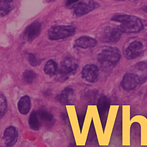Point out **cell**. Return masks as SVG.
<instances>
[{
	"label": "cell",
	"instance_id": "cell-15",
	"mask_svg": "<svg viewBox=\"0 0 147 147\" xmlns=\"http://www.w3.org/2000/svg\"><path fill=\"white\" fill-rule=\"evenodd\" d=\"M75 97L74 90L72 88L67 87L63 89L57 96V99L63 105H68L71 103Z\"/></svg>",
	"mask_w": 147,
	"mask_h": 147
},
{
	"label": "cell",
	"instance_id": "cell-7",
	"mask_svg": "<svg viewBox=\"0 0 147 147\" xmlns=\"http://www.w3.org/2000/svg\"><path fill=\"white\" fill-rule=\"evenodd\" d=\"M119 27H106L101 34V40L105 43H116L119 41L122 35Z\"/></svg>",
	"mask_w": 147,
	"mask_h": 147
},
{
	"label": "cell",
	"instance_id": "cell-22",
	"mask_svg": "<svg viewBox=\"0 0 147 147\" xmlns=\"http://www.w3.org/2000/svg\"><path fill=\"white\" fill-rule=\"evenodd\" d=\"M27 60H28L30 64L32 66H37L41 64V60L37 56H36L34 54H32V53L28 54Z\"/></svg>",
	"mask_w": 147,
	"mask_h": 147
},
{
	"label": "cell",
	"instance_id": "cell-23",
	"mask_svg": "<svg viewBox=\"0 0 147 147\" xmlns=\"http://www.w3.org/2000/svg\"><path fill=\"white\" fill-rule=\"evenodd\" d=\"M7 99H6L5 97L1 94L0 96V113H1V117L2 118L5 112H7Z\"/></svg>",
	"mask_w": 147,
	"mask_h": 147
},
{
	"label": "cell",
	"instance_id": "cell-6",
	"mask_svg": "<svg viewBox=\"0 0 147 147\" xmlns=\"http://www.w3.org/2000/svg\"><path fill=\"white\" fill-rule=\"evenodd\" d=\"M142 84V82L136 74L132 72H129L123 76L121 85L123 89L130 91L134 89Z\"/></svg>",
	"mask_w": 147,
	"mask_h": 147
},
{
	"label": "cell",
	"instance_id": "cell-3",
	"mask_svg": "<svg viewBox=\"0 0 147 147\" xmlns=\"http://www.w3.org/2000/svg\"><path fill=\"white\" fill-rule=\"evenodd\" d=\"M78 68V63L76 59L72 57L65 58L62 61L60 67L57 71L59 79L62 81L66 80L77 71Z\"/></svg>",
	"mask_w": 147,
	"mask_h": 147
},
{
	"label": "cell",
	"instance_id": "cell-17",
	"mask_svg": "<svg viewBox=\"0 0 147 147\" xmlns=\"http://www.w3.org/2000/svg\"><path fill=\"white\" fill-rule=\"evenodd\" d=\"M37 112L41 123L44 124L45 126H53L54 123V118L52 114L45 110H39Z\"/></svg>",
	"mask_w": 147,
	"mask_h": 147
},
{
	"label": "cell",
	"instance_id": "cell-9",
	"mask_svg": "<svg viewBox=\"0 0 147 147\" xmlns=\"http://www.w3.org/2000/svg\"><path fill=\"white\" fill-rule=\"evenodd\" d=\"M98 4L95 1H89L88 2H80L76 6L74 9V14L80 17L93 11L98 7Z\"/></svg>",
	"mask_w": 147,
	"mask_h": 147
},
{
	"label": "cell",
	"instance_id": "cell-10",
	"mask_svg": "<svg viewBox=\"0 0 147 147\" xmlns=\"http://www.w3.org/2000/svg\"><path fill=\"white\" fill-rule=\"evenodd\" d=\"M99 69L96 65L88 64L83 67L82 71V77L88 82H95L98 79Z\"/></svg>",
	"mask_w": 147,
	"mask_h": 147
},
{
	"label": "cell",
	"instance_id": "cell-24",
	"mask_svg": "<svg viewBox=\"0 0 147 147\" xmlns=\"http://www.w3.org/2000/svg\"><path fill=\"white\" fill-rule=\"evenodd\" d=\"M78 1V0H67V2H66V5L70 6V5H72V4H75V3L77 2Z\"/></svg>",
	"mask_w": 147,
	"mask_h": 147
},
{
	"label": "cell",
	"instance_id": "cell-25",
	"mask_svg": "<svg viewBox=\"0 0 147 147\" xmlns=\"http://www.w3.org/2000/svg\"><path fill=\"white\" fill-rule=\"evenodd\" d=\"M144 11L146 12L147 13V6H146V7H144Z\"/></svg>",
	"mask_w": 147,
	"mask_h": 147
},
{
	"label": "cell",
	"instance_id": "cell-5",
	"mask_svg": "<svg viewBox=\"0 0 147 147\" xmlns=\"http://www.w3.org/2000/svg\"><path fill=\"white\" fill-rule=\"evenodd\" d=\"M144 52V45L142 42L135 40L124 49V56L128 59H134L139 57Z\"/></svg>",
	"mask_w": 147,
	"mask_h": 147
},
{
	"label": "cell",
	"instance_id": "cell-26",
	"mask_svg": "<svg viewBox=\"0 0 147 147\" xmlns=\"http://www.w3.org/2000/svg\"><path fill=\"white\" fill-rule=\"evenodd\" d=\"M47 1H53V0H47Z\"/></svg>",
	"mask_w": 147,
	"mask_h": 147
},
{
	"label": "cell",
	"instance_id": "cell-16",
	"mask_svg": "<svg viewBox=\"0 0 147 147\" xmlns=\"http://www.w3.org/2000/svg\"><path fill=\"white\" fill-rule=\"evenodd\" d=\"M18 110L20 112L22 115H26L28 113L31 108V99L27 95L22 97L18 102Z\"/></svg>",
	"mask_w": 147,
	"mask_h": 147
},
{
	"label": "cell",
	"instance_id": "cell-8",
	"mask_svg": "<svg viewBox=\"0 0 147 147\" xmlns=\"http://www.w3.org/2000/svg\"><path fill=\"white\" fill-rule=\"evenodd\" d=\"M18 138V131L14 126H9L4 132L2 137V147H12Z\"/></svg>",
	"mask_w": 147,
	"mask_h": 147
},
{
	"label": "cell",
	"instance_id": "cell-20",
	"mask_svg": "<svg viewBox=\"0 0 147 147\" xmlns=\"http://www.w3.org/2000/svg\"><path fill=\"white\" fill-rule=\"evenodd\" d=\"M13 0H0V10L2 17L7 15L12 9Z\"/></svg>",
	"mask_w": 147,
	"mask_h": 147
},
{
	"label": "cell",
	"instance_id": "cell-2",
	"mask_svg": "<svg viewBox=\"0 0 147 147\" xmlns=\"http://www.w3.org/2000/svg\"><path fill=\"white\" fill-rule=\"evenodd\" d=\"M120 59V51L115 47L105 48L98 55V60L103 66H114Z\"/></svg>",
	"mask_w": 147,
	"mask_h": 147
},
{
	"label": "cell",
	"instance_id": "cell-4",
	"mask_svg": "<svg viewBox=\"0 0 147 147\" xmlns=\"http://www.w3.org/2000/svg\"><path fill=\"white\" fill-rule=\"evenodd\" d=\"M76 32V27L71 25H58L50 27L48 36L50 40H57L70 37Z\"/></svg>",
	"mask_w": 147,
	"mask_h": 147
},
{
	"label": "cell",
	"instance_id": "cell-1",
	"mask_svg": "<svg viewBox=\"0 0 147 147\" xmlns=\"http://www.w3.org/2000/svg\"><path fill=\"white\" fill-rule=\"evenodd\" d=\"M111 20L121 23L118 27L123 33H139L144 27L142 20L134 15L119 14L113 16Z\"/></svg>",
	"mask_w": 147,
	"mask_h": 147
},
{
	"label": "cell",
	"instance_id": "cell-11",
	"mask_svg": "<svg viewBox=\"0 0 147 147\" xmlns=\"http://www.w3.org/2000/svg\"><path fill=\"white\" fill-rule=\"evenodd\" d=\"M42 28L41 23L39 22H34L27 26L24 30V36L28 41H32L40 34Z\"/></svg>",
	"mask_w": 147,
	"mask_h": 147
},
{
	"label": "cell",
	"instance_id": "cell-12",
	"mask_svg": "<svg viewBox=\"0 0 147 147\" xmlns=\"http://www.w3.org/2000/svg\"><path fill=\"white\" fill-rule=\"evenodd\" d=\"M139 77L142 83L147 80V61H141L131 68V71Z\"/></svg>",
	"mask_w": 147,
	"mask_h": 147
},
{
	"label": "cell",
	"instance_id": "cell-21",
	"mask_svg": "<svg viewBox=\"0 0 147 147\" xmlns=\"http://www.w3.org/2000/svg\"><path fill=\"white\" fill-rule=\"evenodd\" d=\"M23 78L27 83H32L36 78V74L32 70H27L23 73Z\"/></svg>",
	"mask_w": 147,
	"mask_h": 147
},
{
	"label": "cell",
	"instance_id": "cell-18",
	"mask_svg": "<svg viewBox=\"0 0 147 147\" xmlns=\"http://www.w3.org/2000/svg\"><path fill=\"white\" fill-rule=\"evenodd\" d=\"M57 68H58L57 63L54 60H49L45 66V73L47 75H50V76H53L58 71Z\"/></svg>",
	"mask_w": 147,
	"mask_h": 147
},
{
	"label": "cell",
	"instance_id": "cell-14",
	"mask_svg": "<svg viewBox=\"0 0 147 147\" xmlns=\"http://www.w3.org/2000/svg\"><path fill=\"white\" fill-rule=\"evenodd\" d=\"M98 42L95 38L89 36H82L78 37L74 42V46L80 48H93L97 45Z\"/></svg>",
	"mask_w": 147,
	"mask_h": 147
},
{
	"label": "cell",
	"instance_id": "cell-13",
	"mask_svg": "<svg viewBox=\"0 0 147 147\" xmlns=\"http://www.w3.org/2000/svg\"><path fill=\"white\" fill-rule=\"evenodd\" d=\"M111 100L106 96H101L98 101V110L101 120H106L110 107Z\"/></svg>",
	"mask_w": 147,
	"mask_h": 147
},
{
	"label": "cell",
	"instance_id": "cell-19",
	"mask_svg": "<svg viewBox=\"0 0 147 147\" xmlns=\"http://www.w3.org/2000/svg\"><path fill=\"white\" fill-rule=\"evenodd\" d=\"M41 122L39 119L37 112H32L29 118V125L34 131H38L40 128Z\"/></svg>",
	"mask_w": 147,
	"mask_h": 147
}]
</instances>
